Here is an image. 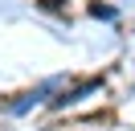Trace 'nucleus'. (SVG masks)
Returning <instances> with one entry per match:
<instances>
[{
    "label": "nucleus",
    "mask_w": 135,
    "mask_h": 131,
    "mask_svg": "<svg viewBox=\"0 0 135 131\" xmlns=\"http://www.w3.org/2000/svg\"><path fill=\"white\" fill-rule=\"evenodd\" d=\"M98 86H102V78H86L82 86H78V90H70V94H66V90H61V94L53 98V106H70V102H78V98H86V94H94V90H98Z\"/></svg>",
    "instance_id": "nucleus-1"
},
{
    "label": "nucleus",
    "mask_w": 135,
    "mask_h": 131,
    "mask_svg": "<svg viewBox=\"0 0 135 131\" xmlns=\"http://www.w3.org/2000/svg\"><path fill=\"white\" fill-rule=\"evenodd\" d=\"M90 12H94V16H102V21H115V8H107V4H94Z\"/></svg>",
    "instance_id": "nucleus-2"
}]
</instances>
